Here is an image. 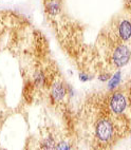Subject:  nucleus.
Instances as JSON below:
<instances>
[{
	"label": "nucleus",
	"instance_id": "nucleus-3",
	"mask_svg": "<svg viewBox=\"0 0 131 150\" xmlns=\"http://www.w3.org/2000/svg\"><path fill=\"white\" fill-rule=\"evenodd\" d=\"M109 107L110 110L114 114H120L127 108V99L126 96L120 92H115L111 95L109 99Z\"/></svg>",
	"mask_w": 131,
	"mask_h": 150
},
{
	"label": "nucleus",
	"instance_id": "nucleus-4",
	"mask_svg": "<svg viewBox=\"0 0 131 150\" xmlns=\"http://www.w3.org/2000/svg\"><path fill=\"white\" fill-rule=\"evenodd\" d=\"M118 37L123 41H128L131 38V22L127 19H123L118 27Z\"/></svg>",
	"mask_w": 131,
	"mask_h": 150
},
{
	"label": "nucleus",
	"instance_id": "nucleus-6",
	"mask_svg": "<svg viewBox=\"0 0 131 150\" xmlns=\"http://www.w3.org/2000/svg\"><path fill=\"white\" fill-rule=\"evenodd\" d=\"M62 10V3L59 0H46V11L50 15L55 16Z\"/></svg>",
	"mask_w": 131,
	"mask_h": 150
},
{
	"label": "nucleus",
	"instance_id": "nucleus-10",
	"mask_svg": "<svg viewBox=\"0 0 131 150\" xmlns=\"http://www.w3.org/2000/svg\"><path fill=\"white\" fill-rule=\"evenodd\" d=\"M55 149H71V147L66 142H60L55 146Z\"/></svg>",
	"mask_w": 131,
	"mask_h": 150
},
{
	"label": "nucleus",
	"instance_id": "nucleus-11",
	"mask_svg": "<svg viewBox=\"0 0 131 150\" xmlns=\"http://www.w3.org/2000/svg\"><path fill=\"white\" fill-rule=\"evenodd\" d=\"M125 6H126V8H131V0H125Z\"/></svg>",
	"mask_w": 131,
	"mask_h": 150
},
{
	"label": "nucleus",
	"instance_id": "nucleus-8",
	"mask_svg": "<svg viewBox=\"0 0 131 150\" xmlns=\"http://www.w3.org/2000/svg\"><path fill=\"white\" fill-rule=\"evenodd\" d=\"M111 76H112V75L110 74V73H104V74H101L98 76V81H103V83H105V81H108L110 79V78H111Z\"/></svg>",
	"mask_w": 131,
	"mask_h": 150
},
{
	"label": "nucleus",
	"instance_id": "nucleus-1",
	"mask_svg": "<svg viewBox=\"0 0 131 150\" xmlns=\"http://www.w3.org/2000/svg\"><path fill=\"white\" fill-rule=\"evenodd\" d=\"M114 128L110 120L108 118H102L97 122L95 126V137H97L99 142L107 143L112 139Z\"/></svg>",
	"mask_w": 131,
	"mask_h": 150
},
{
	"label": "nucleus",
	"instance_id": "nucleus-7",
	"mask_svg": "<svg viewBox=\"0 0 131 150\" xmlns=\"http://www.w3.org/2000/svg\"><path fill=\"white\" fill-rule=\"evenodd\" d=\"M120 81H122V72L118 71L108 81V89L109 90H114L115 88H118V85L120 83Z\"/></svg>",
	"mask_w": 131,
	"mask_h": 150
},
{
	"label": "nucleus",
	"instance_id": "nucleus-2",
	"mask_svg": "<svg viewBox=\"0 0 131 150\" xmlns=\"http://www.w3.org/2000/svg\"><path fill=\"white\" fill-rule=\"evenodd\" d=\"M131 58L130 49L125 45H120L114 49L112 54V62L116 68H122L128 64Z\"/></svg>",
	"mask_w": 131,
	"mask_h": 150
},
{
	"label": "nucleus",
	"instance_id": "nucleus-5",
	"mask_svg": "<svg viewBox=\"0 0 131 150\" xmlns=\"http://www.w3.org/2000/svg\"><path fill=\"white\" fill-rule=\"evenodd\" d=\"M66 94H67V91L62 83H55L52 86L51 95L55 102H62L66 96Z\"/></svg>",
	"mask_w": 131,
	"mask_h": 150
},
{
	"label": "nucleus",
	"instance_id": "nucleus-9",
	"mask_svg": "<svg viewBox=\"0 0 131 150\" xmlns=\"http://www.w3.org/2000/svg\"><path fill=\"white\" fill-rule=\"evenodd\" d=\"M91 79H92V77L91 76H89L88 74H86V73H79V81H80L86 83V81H91Z\"/></svg>",
	"mask_w": 131,
	"mask_h": 150
}]
</instances>
